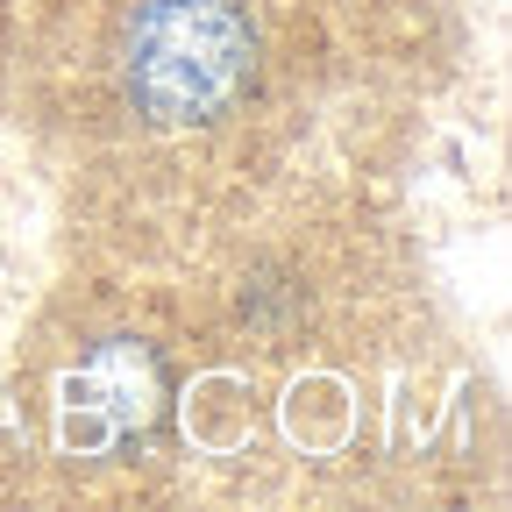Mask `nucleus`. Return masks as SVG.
<instances>
[{
    "instance_id": "f257e3e1",
    "label": "nucleus",
    "mask_w": 512,
    "mask_h": 512,
    "mask_svg": "<svg viewBox=\"0 0 512 512\" xmlns=\"http://www.w3.org/2000/svg\"><path fill=\"white\" fill-rule=\"evenodd\" d=\"M121 79L143 121L207 128L256 79V22L242 0H143L121 43Z\"/></svg>"
},
{
    "instance_id": "f03ea898",
    "label": "nucleus",
    "mask_w": 512,
    "mask_h": 512,
    "mask_svg": "<svg viewBox=\"0 0 512 512\" xmlns=\"http://www.w3.org/2000/svg\"><path fill=\"white\" fill-rule=\"evenodd\" d=\"M72 406L100 434H143L164 413V363H157V349L128 342V335L100 342L86 356V370L72 377Z\"/></svg>"
}]
</instances>
